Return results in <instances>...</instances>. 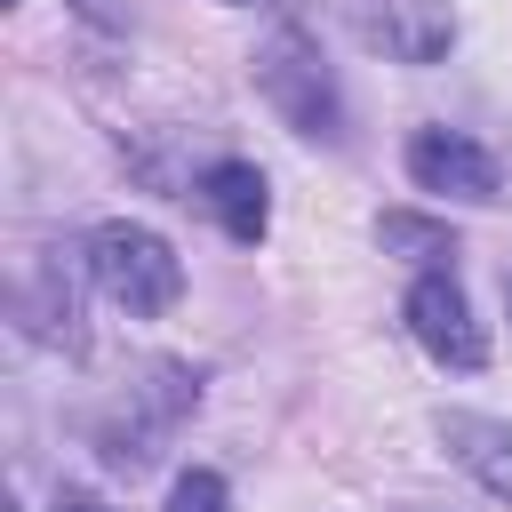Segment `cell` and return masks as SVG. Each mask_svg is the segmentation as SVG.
Returning <instances> with one entry per match:
<instances>
[{"mask_svg": "<svg viewBox=\"0 0 512 512\" xmlns=\"http://www.w3.org/2000/svg\"><path fill=\"white\" fill-rule=\"evenodd\" d=\"M408 336L440 360V368H488V336H480V320H472V296H464V280L440 264V272H416V288H408Z\"/></svg>", "mask_w": 512, "mask_h": 512, "instance_id": "cell-4", "label": "cell"}, {"mask_svg": "<svg viewBox=\"0 0 512 512\" xmlns=\"http://www.w3.org/2000/svg\"><path fill=\"white\" fill-rule=\"evenodd\" d=\"M200 200H208V216L224 224V240H240V248H256V240L272 232V184H264L256 160H216V168L200 176Z\"/></svg>", "mask_w": 512, "mask_h": 512, "instance_id": "cell-8", "label": "cell"}, {"mask_svg": "<svg viewBox=\"0 0 512 512\" xmlns=\"http://www.w3.org/2000/svg\"><path fill=\"white\" fill-rule=\"evenodd\" d=\"M352 24L392 64H440L456 48V8L448 0H352Z\"/></svg>", "mask_w": 512, "mask_h": 512, "instance_id": "cell-6", "label": "cell"}, {"mask_svg": "<svg viewBox=\"0 0 512 512\" xmlns=\"http://www.w3.org/2000/svg\"><path fill=\"white\" fill-rule=\"evenodd\" d=\"M504 304H512V272H504Z\"/></svg>", "mask_w": 512, "mask_h": 512, "instance_id": "cell-14", "label": "cell"}, {"mask_svg": "<svg viewBox=\"0 0 512 512\" xmlns=\"http://www.w3.org/2000/svg\"><path fill=\"white\" fill-rule=\"evenodd\" d=\"M376 248H384V256H408V264H424V272H440V264L456 256V232L432 224V216L392 208V216H376Z\"/></svg>", "mask_w": 512, "mask_h": 512, "instance_id": "cell-10", "label": "cell"}, {"mask_svg": "<svg viewBox=\"0 0 512 512\" xmlns=\"http://www.w3.org/2000/svg\"><path fill=\"white\" fill-rule=\"evenodd\" d=\"M88 280H96L128 320H160V312L184 296V256H176L152 224L112 216V224L88 232Z\"/></svg>", "mask_w": 512, "mask_h": 512, "instance_id": "cell-3", "label": "cell"}, {"mask_svg": "<svg viewBox=\"0 0 512 512\" xmlns=\"http://www.w3.org/2000/svg\"><path fill=\"white\" fill-rule=\"evenodd\" d=\"M168 512H232V496H224V472H208V464L176 472V488H168Z\"/></svg>", "mask_w": 512, "mask_h": 512, "instance_id": "cell-11", "label": "cell"}, {"mask_svg": "<svg viewBox=\"0 0 512 512\" xmlns=\"http://www.w3.org/2000/svg\"><path fill=\"white\" fill-rule=\"evenodd\" d=\"M432 432H440V448L496 496V504H512V424H496V416H472V408H440L432 416Z\"/></svg>", "mask_w": 512, "mask_h": 512, "instance_id": "cell-7", "label": "cell"}, {"mask_svg": "<svg viewBox=\"0 0 512 512\" xmlns=\"http://www.w3.org/2000/svg\"><path fill=\"white\" fill-rule=\"evenodd\" d=\"M72 8H80L96 32H120V24H128V0H72Z\"/></svg>", "mask_w": 512, "mask_h": 512, "instance_id": "cell-12", "label": "cell"}, {"mask_svg": "<svg viewBox=\"0 0 512 512\" xmlns=\"http://www.w3.org/2000/svg\"><path fill=\"white\" fill-rule=\"evenodd\" d=\"M200 408V368H184V360H152L88 432H96V456L112 464V472H144L168 440H176V424Z\"/></svg>", "mask_w": 512, "mask_h": 512, "instance_id": "cell-1", "label": "cell"}, {"mask_svg": "<svg viewBox=\"0 0 512 512\" xmlns=\"http://www.w3.org/2000/svg\"><path fill=\"white\" fill-rule=\"evenodd\" d=\"M416 512H424V504H416Z\"/></svg>", "mask_w": 512, "mask_h": 512, "instance_id": "cell-15", "label": "cell"}, {"mask_svg": "<svg viewBox=\"0 0 512 512\" xmlns=\"http://www.w3.org/2000/svg\"><path fill=\"white\" fill-rule=\"evenodd\" d=\"M400 160H408V184H416V192H448V200H496V192H504L496 152L472 144L464 128H416Z\"/></svg>", "mask_w": 512, "mask_h": 512, "instance_id": "cell-5", "label": "cell"}, {"mask_svg": "<svg viewBox=\"0 0 512 512\" xmlns=\"http://www.w3.org/2000/svg\"><path fill=\"white\" fill-rule=\"evenodd\" d=\"M248 72H256V96H264L296 136H312V144H344V88H336L328 56H320L296 24L264 32Z\"/></svg>", "mask_w": 512, "mask_h": 512, "instance_id": "cell-2", "label": "cell"}, {"mask_svg": "<svg viewBox=\"0 0 512 512\" xmlns=\"http://www.w3.org/2000/svg\"><path fill=\"white\" fill-rule=\"evenodd\" d=\"M56 512H112V504H104V496H88V488H64V496H56Z\"/></svg>", "mask_w": 512, "mask_h": 512, "instance_id": "cell-13", "label": "cell"}, {"mask_svg": "<svg viewBox=\"0 0 512 512\" xmlns=\"http://www.w3.org/2000/svg\"><path fill=\"white\" fill-rule=\"evenodd\" d=\"M16 320L40 336V344H80V288L64 272V256H40L16 288Z\"/></svg>", "mask_w": 512, "mask_h": 512, "instance_id": "cell-9", "label": "cell"}]
</instances>
